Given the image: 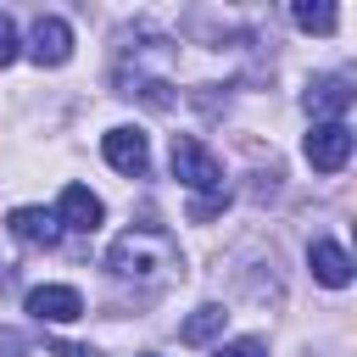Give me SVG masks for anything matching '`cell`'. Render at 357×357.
Listing matches in <instances>:
<instances>
[{"instance_id":"6da1fadb","label":"cell","mask_w":357,"mask_h":357,"mask_svg":"<svg viewBox=\"0 0 357 357\" xmlns=\"http://www.w3.org/2000/svg\"><path fill=\"white\" fill-rule=\"evenodd\" d=\"M106 268L134 284H162L167 273H178V245L162 229H128L106 245Z\"/></svg>"},{"instance_id":"7a4b0ae2","label":"cell","mask_w":357,"mask_h":357,"mask_svg":"<svg viewBox=\"0 0 357 357\" xmlns=\"http://www.w3.org/2000/svg\"><path fill=\"white\" fill-rule=\"evenodd\" d=\"M173 178L195 195H218L223 190V162L195 139V134H173Z\"/></svg>"},{"instance_id":"3957f363","label":"cell","mask_w":357,"mask_h":357,"mask_svg":"<svg viewBox=\"0 0 357 357\" xmlns=\"http://www.w3.org/2000/svg\"><path fill=\"white\" fill-rule=\"evenodd\" d=\"M307 162H312L318 173H340V167L351 162V128H346V123H318V128L307 134Z\"/></svg>"},{"instance_id":"277c9868","label":"cell","mask_w":357,"mask_h":357,"mask_svg":"<svg viewBox=\"0 0 357 357\" xmlns=\"http://www.w3.org/2000/svg\"><path fill=\"white\" fill-rule=\"evenodd\" d=\"M28 56H33L39 67H61V61L73 56V28H67L61 17H33V28H28Z\"/></svg>"},{"instance_id":"5b68a950","label":"cell","mask_w":357,"mask_h":357,"mask_svg":"<svg viewBox=\"0 0 357 357\" xmlns=\"http://www.w3.org/2000/svg\"><path fill=\"white\" fill-rule=\"evenodd\" d=\"M100 151H106V162H112L117 173H128V178H145V167H151V139H145L139 128H112V134L100 139Z\"/></svg>"},{"instance_id":"8992f818","label":"cell","mask_w":357,"mask_h":357,"mask_svg":"<svg viewBox=\"0 0 357 357\" xmlns=\"http://www.w3.org/2000/svg\"><path fill=\"white\" fill-rule=\"evenodd\" d=\"M28 312L39 324H73V318H84V296L73 284H33L28 290Z\"/></svg>"},{"instance_id":"52a82bcc","label":"cell","mask_w":357,"mask_h":357,"mask_svg":"<svg viewBox=\"0 0 357 357\" xmlns=\"http://www.w3.org/2000/svg\"><path fill=\"white\" fill-rule=\"evenodd\" d=\"M100 218H106L100 195H89L84 184H67V190H61V201H56V223H61V229H73V234H95Z\"/></svg>"},{"instance_id":"ba28073f","label":"cell","mask_w":357,"mask_h":357,"mask_svg":"<svg viewBox=\"0 0 357 357\" xmlns=\"http://www.w3.org/2000/svg\"><path fill=\"white\" fill-rule=\"evenodd\" d=\"M301 106H307L312 117H329V123H340V117H346V106H351V84H346L340 73H324V78H312V84H307Z\"/></svg>"},{"instance_id":"9c48e42d","label":"cell","mask_w":357,"mask_h":357,"mask_svg":"<svg viewBox=\"0 0 357 357\" xmlns=\"http://www.w3.org/2000/svg\"><path fill=\"white\" fill-rule=\"evenodd\" d=\"M6 229H11L22 245H56V240H61V223H56V212H45V206H17V212L6 218Z\"/></svg>"},{"instance_id":"30bf717a","label":"cell","mask_w":357,"mask_h":357,"mask_svg":"<svg viewBox=\"0 0 357 357\" xmlns=\"http://www.w3.org/2000/svg\"><path fill=\"white\" fill-rule=\"evenodd\" d=\"M307 262H312V279H318V284H329V290H346V284H351V257H346L335 240H312Z\"/></svg>"},{"instance_id":"8fae6325","label":"cell","mask_w":357,"mask_h":357,"mask_svg":"<svg viewBox=\"0 0 357 357\" xmlns=\"http://www.w3.org/2000/svg\"><path fill=\"white\" fill-rule=\"evenodd\" d=\"M223 324H229V312H223V307H195V312L184 318V329H178V340H184V346H201V340H212V335H223Z\"/></svg>"},{"instance_id":"7c38bea8","label":"cell","mask_w":357,"mask_h":357,"mask_svg":"<svg viewBox=\"0 0 357 357\" xmlns=\"http://www.w3.org/2000/svg\"><path fill=\"white\" fill-rule=\"evenodd\" d=\"M290 17H296V28H307V33H335V22H340V11H335L329 0H296Z\"/></svg>"},{"instance_id":"4fadbf2b","label":"cell","mask_w":357,"mask_h":357,"mask_svg":"<svg viewBox=\"0 0 357 357\" xmlns=\"http://www.w3.org/2000/svg\"><path fill=\"white\" fill-rule=\"evenodd\" d=\"M223 206H229V190H218V195H195V201H190V218H195V223H206V218H212V212H223Z\"/></svg>"},{"instance_id":"5bb4252c","label":"cell","mask_w":357,"mask_h":357,"mask_svg":"<svg viewBox=\"0 0 357 357\" xmlns=\"http://www.w3.org/2000/svg\"><path fill=\"white\" fill-rule=\"evenodd\" d=\"M17 61V22L0 11V67H11Z\"/></svg>"},{"instance_id":"9a60e30c","label":"cell","mask_w":357,"mask_h":357,"mask_svg":"<svg viewBox=\"0 0 357 357\" xmlns=\"http://www.w3.org/2000/svg\"><path fill=\"white\" fill-rule=\"evenodd\" d=\"M212 357H268V346H262V340H251V335H245V340H229V346H218V351H212Z\"/></svg>"},{"instance_id":"2e32d148","label":"cell","mask_w":357,"mask_h":357,"mask_svg":"<svg viewBox=\"0 0 357 357\" xmlns=\"http://www.w3.org/2000/svg\"><path fill=\"white\" fill-rule=\"evenodd\" d=\"M0 351H22V335H11V329H0Z\"/></svg>"},{"instance_id":"e0dca14e","label":"cell","mask_w":357,"mask_h":357,"mask_svg":"<svg viewBox=\"0 0 357 357\" xmlns=\"http://www.w3.org/2000/svg\"><path fill=\"white\" fill-rule=\"evenodd\" d=\"M145 357H156V351H145Z\"/></svg>"}]
</instances>
